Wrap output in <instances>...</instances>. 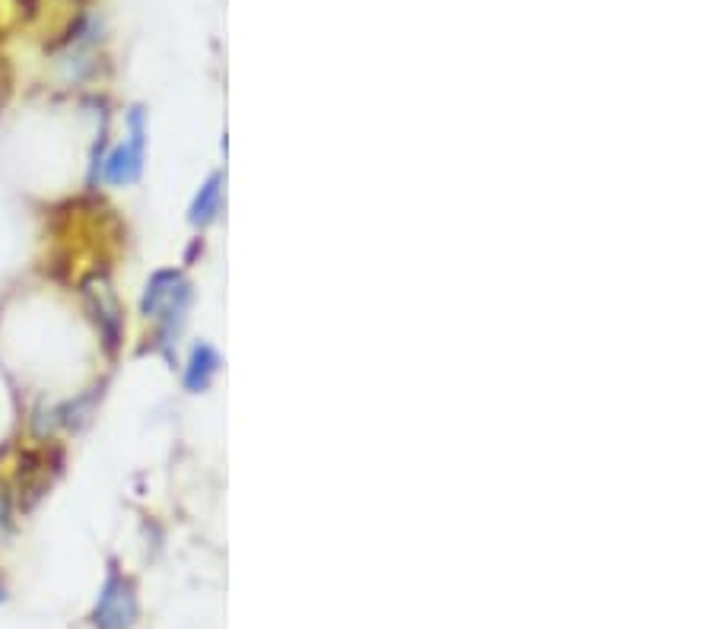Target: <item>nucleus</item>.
<instances>
[{
	"label": "nucleus",
	"mask_w": 715,
	"mask_h": 629,
	"mask_svg": "<svg viewBox=\"0 0 715 629\" xmlns=\"http://www.w3.org/2000/svg\"><path fill=\"white\" fill-rule=\"evenodd\" d=\"M134 620H137L134 585L128 579H121L118 572H112L109 582H105V588H102V595H99L93 623H96V629H131Z\"/></svg>",
	"instance_id": "nucleus-1"
},
{
	"label": "nucleus",
	"mask_w": 715,
	"mask_h": 629,
	"mask_svg": "<svg viewBox=\"0 0 715 629\" xmlns=\"http://www.w3.org/2000/svg\"><path fill=\"white\" fill-rule=\"evenodd\" d=\"M140 309L147 318H166L169 325L172 318H182V312L188 309V283L182 280V274L159 271L143 293Z\"/></svg>",
	"instance_id": "nucleus-2"
},
{
	"label": "nucleus",
	"mask_w": 715,
	"mask_h": 629,
	"mask_svg": "<svg viewBox=\"0 0 715 629\" xmlns=\"http://www.w3.org/2000/svg\"><path fill=\"white\" fill-rule=\"evenodd\" d=\"M143 166V112H131V143L118 147L109 159H105V178L112 185H131L140 178Z\"/></svg>",
	"instance_id": "nucleus-3"
},
{
	"label": "nucleus",
	"mask_w": 715,
	"mask_h": 629,
	"mask_svg": "<svg viewBox=\"0 0 715 629\" xmlns=\"http://www.w3.org/2000/svg\"><path fill=\"white\" fill-rule=\"evenodd\" d=\"M83 293L89 299V305H93V315L99 321V328L105 334V344L115 347L118 344V337H121V305L112 293V286L105 277H89L83 283Z\"/></svg>",
	"instance_id": "nucleus-4"
},
{
	"label": "nucleus",
	"mask_w": 715,
	"mask_h": 629,
	"mask_svg": "<svg viewBox=\"0 0 715 629\" xmlns=\"http://www.w3.org/2000/svg\"><path fill=\"white\" fill-rule=\"evenodd\" d=\"M220 366V359L217 353H213L210 347H198L191 353V363H188V372H185V385L191 391H204L213 379V372H217Z\"/></svg>",
	"instance_id": "nucleus-5"
},
{
	"label": "nucleus",
	"mask_w": 715,
	"mask_h": 629,
	"mask_svg": "<svg viewBox=\"0 0 715 629\" xmlns=\"http://www.w3.org/2000/svg\"><path fill=\"white\" fill-rule=\"evenodd\" d=\"M220 185H223V178H220V175H213L210 182L201 188L198 201H194V207H191V223L207 226L213 217H217V213H220V191H223Z\"/></svg>",
	"instance_id": "nucleus-6"
},
{
	"label": "nucleus",
	"mask_w": 715,
	"mask_h": 629,
	"mask_svg": "<svg viewBox=\"0 0 715 629\" xmlns=\"http://www.w3.org/2000/svg\"><path fill=\"white\" fill-rule=\"evenodd\" d=\"M10 531V496L7 490L0 487V537H4Z\"/></svg>",
	"instance_id": "nucleus-7"
},
{
	"label": "nucleus",
	"mask_w": 715,
	"mask_h": 629,
	"mask_svg": "<svg viewBox=\"0 0 715 629\" xmlns=\"http://www.w3.org/2000/svg\"><path fill=\"white\" fill-rule=\"evenodd\" d=\"M0 601H4V588H0Z\"/></svg>",
	"instance_id": "nucleus-8"
}]
</instances>
